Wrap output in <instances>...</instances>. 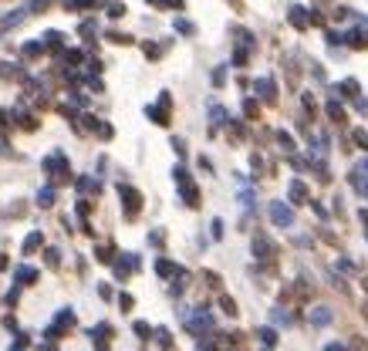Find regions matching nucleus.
Masks as SVG:
<instances>
[{
	"label": "nucleus",
	"instance_id": "obj_48",
	"mask_svg": "<svg viewBox=\"0 0 368 351\" xmlns=\"http://www.w3.org/2000/svg\"><path fill=\"white\" fill-rule=\"evenodd\" d=\"M223 81H226V71L216 68V71H213V85H223Z\"/></svg>",
	"mask_w": 368,
	"mask_h": 351
},
{
	"label": "nucleus",
	"instance_id": "obj_6",
	"mask_svg": "<svg viewBox=\"0 0 368 351\" xmlns=\"http://www.w3.org/2000/svg\"><path fill=\"white\" fill-rule=\"evenodd\" d=\"M186 328H190V334H196V338H203V334L213 328V317L206 314V307H196L193 317H186Z\"/></svg>",
	"mask_w": 368,
	"mask_h": 351
},
{
	"label": "nucleus",
	"instance_id": "obj_32",
	"mask_svg": "<svg viewBox=\"0 0 368 351\" xmlns=\"http://www.w3.org/2000/svg\"><path fill=\"white\" fill-rule=\"evenodd\" d=\"M257 338H260V341H264V344L270 348V344H277V331H270V328H260V331H257Z\"/></svg>",
	"mask_w": 368,
	"mask_h": 351
},
{
	"label": "nucleus",
	"instance_id": "obj_28",
	"mask_svg": "<svg viewBox=\"0 0 368 351\" xmlns=\"http://www.w3.org/2000/svg\"><path fill=\"white\" fill-rule=\"evenodd\" d=\"M220 307H223V314H230V317L240 314V311H236V301H233V297H226V294H220Z\"/></svg>",
	"mask_w": 368,
	"mask_h": 351
},
{
	"label": "nucleus",
	"instance_id": "obj_25",
	"mask_svg": "<svg viewBox=\"0 0 368 351\" xmlns=\"http://www.w3.org/2000/svg\"><path fill=\"white\" fill-rule=\"evenodd\" d=\"M95 260H98V263H112V260H115V247H108V243H101V247L95 250Z\"/></svg>",
	"mask_w": 368,
	"mask_h": 351
},
{
	"label": "nucleus",
	"instance_id": "obj_35",
	"mask_svg": "<svg viewBox=\"0 0 368 351\" xmlns=\"http://www.w3.org/2000/svg\"><path fill=\"white\" fill-rule=\"evenodd\" d=\"M341 95H345V98H355V95H358V81L355 78L341 81Z\"/></svg>",
	"mask_w": 368,
	"mask_h": 351
},
{
	"label": "nucleus",
	"instance_id": "obj_24",
	"mask_svg": "<svg viewBox=\"0 0 368 351\" xmlns=\"http://www.w3.org/2000/svg\"><path fill=\"white\" fill-rule=\"evenodd\" d=\"M324 112H328V118H331L335 125H341V122H345V108H341L338 102H328V108H324Z\"/></svg>",
	"mask_w": 368,
	"mask_h": 351
},
{
	"label": "nucleus",
	"instance_id": "obj_52",
	"mask_svg": "<svg viewBox=\"0 0 368 351\" xmlns=\"http://www.w3.org/2000/svg\"><path fill=\"white\" fill-rule=\"evenodd\" d=\"M274 321H277V324H290V317L284 314V311H274Z\"/></svg>",
	"mask_w": 368,
	"mask_h": 351
},
{
	"label": "nucleus",
	"instance_id": "obj_47",
	"mask_svg": "<svg viewBox=\"0 0 368 351\" xmlns=\"http://www.w3.org/2000/svg\"><path fill=\"white\" fill-rule=\"evenodd\" d=\"M355 142H358V146H361V149H368V135H365V132H361V128H355Z\"/></svg>",
	"mask_w": 368,
	"mask_h": 351
},
{
	"label": "nucleus",
	"instance_id": "obj_4",
	"mask_svg": "<svg viewBox=\"0 0 368 351\" xmlns=\"http://www.w3.org/2000/svg\"><path fill=\"white\" fill-rule=\"evenodd\" d=\"M71 328H75V311H71V307H65V311H57L54 324L47 328V341H57L65 331H71Z\"/></svg>",
	"mask_w": 368,
	"mask_h": 351
},
{
	"label": "nucleus",
	"instance_id": "obj_57",
	"mask_svg": "<svg viewBox=\"0 0 368 351\" xmlns=\"http://www.w3.org/2000/svg\"><path fill=\"white\" fill-rule=\"evenodd\" d=\"M361 223H365V227H368V209H361Z\"/></svg>",
	"mask_w": 368,
	"mask_h": 351
},
{
	"label": "nucleus",
	"instance_id": "obj_51",
	"mask_svg": "<svg viewBox=\"0 0 368 351\" xmlns=\"http://www.w3.org/2000/svg\"><path fill=\"white\" fill-rule=\"evenodd\" d=\"M0 156H14V152H11V142H7L4 135H0Z\"/></svg>",
	"mask_w": 368,
	"mask_h": 351
},
{
	"label": "nucleus",
	"instance_id": "obj_40",
	"mask_svg": "<svg viewBox=\"0 0 368 351\" xmlns=\"http://www.w3.org/2000/svg\"><path fill=\"white\" fill-rule=\"evenodd\" d=\"M277 142H280V149H284V152H294V138H290L287 132H277Z\"/></svg>",
	"mask_w": 368,
	"mask_h": 351
},
{
	"label": "nucleus",
	"instance_id": "obj_22",
	"mask_svg": "<svg viewBox=\"0 0 368 351\" xmlns=\"http://www.w3.org/2000/svg\"><path fill=\"white\" fill-rule=\"evenodd\" d=\"M176 270H179V267L172 260H166V257H159V260H156V273H159V277H172Z\"/></svg>",
	"mask_w": 368,
	"mask_h": 351
},
{
	"label": "nucleus",
	"instance_id": "obj_60",
	"mask_svg": "<svg viewBox=\"0 0 368 351\" xmlns=\"http://www.w3.org/2000/svg\"><path fill=\"white\" fill-rule=\"evenodd\" d=\"M149 4H156V0H149Z\"/></svg>",
	"mask_w": 368,
	"mask_h": 351
},
{
	"label": "nucleus",
	"instance_id": "obj_44",
	"mask_svg": "<svg viewBox=\"0 0 368 351\" xmlns=\"http://www.w3.org/2000/svg\"><path fill=\"white\" fill-rule=\"evenodd\" d=\"M156 7H169V11H182V0H156Z\"/></svg>",
	"mask_w": 368,
	"mask_h": 351
},
{
	"label": "nucleus",
	"instance_id": "obj_54",
	"mask_svg": "<svg viewBox=\"0 0 368 351\" xmlns=\"http://www.w3.org/2000/svg\"><path fill=\"white\" fill-rule=\"evenodd\" d=\"M27 344H31V338H27V334H17V348L24 351V348H27Z\"/></svg>",
	"mask_w": 368,
	"mask_h": 351
},
{
	"label": "nucleus",
	"instance_id": "obj_58",
	"mask_svg": "<svg viewBox=\"0 0 368 351\" xmlns=\"http://www.w3.org/2000/svg\"><path fill=\"white\" fill-rule=\"evenodd\" d=\"M361 311H365V317H368V304H365V307H361Z\"/></svg>",
	"mask_w": 368,
	"mask_h": 351
},
{
	"label": "nucleus",
	"instance_id": "obj_43",
	"mask_svg": "<svg viewBox=\"0 0 368 351\" xmlns=\"http://www.w3.org/2000/svg\"><path fill=\"white\" fill-rule=\"evenodd\" d=\"M78 34H81V37H91V34H95V21H81Z\"/></svg>",
	"mask_w": 368,
	"mask_h": 351
},
{
	"label": "nucleus",
	"instance_id": "obj_30",
	"mask_svg": "<svg viewBox=\"0 0 368 351\" xmlns=\"http://www.w3.org/2000/svg\"><path fill=\"white\" fill-rule=\"evenodd\" d=\"M132 331H135V334H139L142 341H149V338H152V324H145V321H135V324H132Z\"/></svg>",
	"mask_w": 368,
	"mask_h": 351
},
{
	"label": "nucleus",
	"instance_id": "obj_53",
	"mask_svg": "<svg viewBox=\"0 0 368 351\" xmlns=\"http://www.w3.org/2000/svg\"><path fill=\"white\" fill-rule=\"evenodd\" d=\"M172 149H176L179 156H182V152H186V142H182V138H172Z\"/></svg>",
	"mask_w": 368,
	"mask_h": 351
},
{
	"label": "nucleus",
	"instance_id": "obj_8",
	"mask_svg": "<svg viewBox=\"0 0 368 351\" xmlns=\"http://www.w3.org/2000/svg\"><path fill=\"white\" fill-rule=\"evenodd\" d=\"M135 267H139V257H135V253H122V260H112V270H115L118 280H125Z\"/></svg>",
	"mask_w": 368,
	"mask_h": 351
},
{
	"label": "nucleus",
	"instance_id": "obj_21",
	"mask_svg": "<svg viewBox=\"0 0 368 351\" xmlns=\"http://www.w3.org/2000/svg\"><path fill=\"white\" fill-rule=\"evenodd\" d=\"M21 54L34 61V57H41V54H44V44H41V41H27V44L21 47Z\"/></svg>",
	"mask_w": 368,
	"mask_h": 351
},
{
	"label": "nucleus",
	"instance_id": "obj_36",
	"mask_svg": "<svg viewBox=\"0 0 368 351\" xmlns=\"http://www.w3.org/2000/svg\"><path fill=\"white\" fill-rule=\"evenodd\" d=\"M243 115H247V118H260V105H257L254 98H247V102H243Z\"/></svg>",
	"mask_w": 368,
	"mask_h": 351
},
{
	"label": "nucleus",
	"instance_id": "obj_12",
	"mask_svg": "<svg viewBox=\"0 0 368 351\" xmlns=\"http://www.w3.org/2000/svg\"><path fill=\"white\" fill-rule=\"evenodd\" d=\"M287 21L294 24L297 31H308V27H311V14L304 11V7H297V4H294V7L287 11Z\"/></svg>",
	"mask_w": 368,
	"mask_h": 351
},
{
	"label": "nucleus",
	"instance_id": "obj_50",
	"mask_svg": "<svg viewBox=\"0 0 368 351\" xmlns=\"http://www.w3.org/2000/svg\"><path fill=\"white\" fill-rule=\"evenodd\" d=\"M98 294H101V301H112V287H108V284H101Z\"/></svg>",
	"mask_w": 368,
	"mask_h": 351
},
{
	"label": "nucleus",
	"instance_id": "obj_41",
	"mask_svg": "<svg viewBox=\"0 0 368 351\" xmlns=\"http://www.w3.org/2000/svg\"><path fill=\"white\" fill-rule=\"evenodd\" d=\"M75 213H78L81 220H85V216L91 213V199H85V196H81V199H78V206H75Z\"/></svg>",
	"mask_w": 368,
	"mask_h": 351
},
{
	"label": "nucleus",
	"instance_id": "obj_38",
	"mask_svg": "<svg viewBox=\"0 0 368 351\" xmlns=\"http://www.w3.org/2000/svg\"><path fill=\"white\" fill-rule=\"evenodd\" d=\"M105 37H108L112 44H132V37H129V34H122V31H108Z\"/></svg>",
	"mask_w": 368,
	"mask_h": 351
},
{
	"label": "nucleus",
	"instance_id": "obj_37",
	"mask_svg": "<svg viewBox=\"0 0 368 351\" xmlns=\"http://www.w3.org/2000/svg\"><path fill=\"white\" fill-rule=\"evenodd\" d=\"M105 11H108V17H112V21H118V17H125V4H118V0H115V4H108V7H105Z\"/></svg>",
	"mask_w": 368,
	"mask_h": 351
},
{
	"label": "nucleus",
	"instance_id": "obj_42",
	"mask_svg": "<svg viewBox=\"0 0 368 351\" xmlns=\"http://www.w3.org/2000/svg\"><path fill=\"white\" fill-rule=\"evenodd\" d=\"M118 307H122V311H132V307H135V297L132 294H118Z\"/></svg>",
	"mask_w": 368,
	"mask_h": 351
},
{
	"label": "nucleus",
	"instance_id": "obj_15",
	"mask_svg": "<svg viewBox=\"0 0 368 351\" xmlns=\"http://www.w3.org/2000/svg\"><path fill=\"white\" fill-rule=\"evenodd\" d=\"M37 277H41V273L34 270V267H27V263H24V267H17V270H14V280L21 284V287H31V284L37 280Z\"/></svg>",
	"mask_w": 368,
	"mask_h": 351
},
{
	"label": "nucleus",
	"instance_id": "obj_39",
	"mask_svg": "<svg viewBox=\"0 0 368 351\" xmlns=\"http://www.w3.org/2000/svg\"><path fill=\"white\" fill-rule=\"evenodd\" d=\"M95 132H98V138H105V142H108V138L115 135V128L108 122H98V128H95Z\"/></svg>",
	"mask_w": 368,
	"mask_h": 351
},
{
	"label": "nucleus",
	"instance_id": "obj_27",
	"mask_svg": "<svg viewBox=\"0 0 368 351\" xmlns=\"http://www.w3.org/2000/svg\"><path fill=\"white\" fill-rule=\"evenodd\" d=\"M172 27H176L179 34H186V37H193V34H196V27H193V24L186 21V17H176V21H172Z\"/></svg>",
	"mask_w": 368,
	"mask_h": 351
},
{
	"label": "nucleus",
	"instance_id": "obj_10",
	"mask_svg": "<svg viewBox=\"0 0 368 351\" xmlns=\"http://www.w3.org/2000/svg\"><path fill=\"white\" fill-rule=\"evenodd\" d=\"M287 196H290V203H294V206L311 203V193H308V186H304L301 179H290V186H287Z\"/></svg>",
	"mask_w": 368,
	"mask_h": 351
},
{
	"label": "nucleus",
	"instance_id": "obj_14",
	"mask_svg": "<svg viewBox=\"0 0 368 351\" xmlns=\"http://www.w3.org/2000/svg\"><path fill=\"white\" fill-rule=\"evenodd\" d=\"M11 118H17V125H21L24 132H34V128H37V115L24 112V108H14V112H11Z\"/></svg>",
	"mask_w": 368,
	"mask_h": 351
},
{
	"label": "nucleus",
	"instance_id": "obj_9",
	"mask_svg": "<svg viewBox=\"0 0 368 351\" xmlns=\"http://www.w3.org/2000/svg\"><path fill=\"white\" fill-rule=\"evenodd\" d=\"M270 220H274V227H290L294 223V209L284 203H270Z\"/></svg>",
	"mask_w": 368,
	"mask_h": 351
},
{
	"label": "nucleus",
	"instance_id": "obj_45",
	"mask_svg": "<svg viewBox=\"0 0 368 351\" xmlns=\"http://www.w3.org/2000/svg\"><path fill=\"white\" fill-rule=\"evenodd\" d=\"M351 14H355V11H351V7H338V11H335V21H348Z\"/></svg>",
	"mask_w": 368,
	"mask_h": 351
},
{
	"label": "nucleus",
	"instance_id": "obj_7",
	"mask_svg": "<svg viewBox=\"0 0 368 351\" xmlns=\"http://www.w3.org/2000/svg\"><path fill=\"white\" fill-rule=\"evenodd\" d=\"M169 108H172V98H169V91H162L159 105H149V108H145V115H149L156 125H169Z\"/></svg>",
	"mask_w": 368,
	"mask_h": 351
},
{
	"label": "nucleus",
	"instance_id": "obj_16",
	"mask_svg": "<svg viewBox=\"0 0 368 351\" xmlns=\"http://www.w3.org/2000/svg\"><path fill=\"white\" fill-rule=\"evenodd\" d=\"M348 47H355V51H368V27H358L348 34Z\"/></svg>",
	"mask_w": 368,
	"mask_h": 351
},
{
	"label": "nucleus",
	"instance_id": "obj_49",
	"mask_svg": "<svg viewBox=\"0 0 368 351\" xmlns=\"http://www.w3.org/2000/svg\"><path fill=\"white\" fill-rule=\"evenodd\" d=\"M213 237H216V240L223 237V220H213Z\"/></svg>",
	"mask_w": 368,
	"mask_h": 351
},
{
	"label": "nucleus",
	"instance_id": "obj_19",
	"mask_svg": "<svg viewBox=\"0 0 368 351\" xmlns=\"http://www.w3.org/2000/svg\"><path fill=\"white\" fill-rule=\"evenodd\" d=\"M351 182H355V189H365L368 186V162H358L351 169Z\"/></svg>",
	"mask_w": 368,
	"mask_h": 351
},
{
	"label": "nucleus",
	"instance_id": "obj_2",
	"mask_svg": "<svg viewBox=\"0 0 368 351\" xmlns=\"http://www.w3.org/2000/svg\"><path fill=\"white\" fill-rule=\"evenodd\" d=\"M172 176H176V186H179V193H182V203L196 209V206H200V189L190 182V172L182 169V166H176V172H172Z\"/></svg>",
	"mask_w": 368,
	"mask_h": 351
},
{
	"label": "nucleus",
	"instance_id": "obj_56",
	"mask_svg": "<svg viewBox=\"0 0 368 351\" xmlns=\"http://www.w3.org/2000/svg\"><path fill=\"white\" fill-rule=\"evenodd\" d=\"M41 351H57V348H54V341H47V344H44Z\"/></svg>",
	"mask_w": 368,
	"mask_h": 351
},
{
	"label": "nucleus",
	"instance_id": "obj_46",
	"mask_svg": "<svg viewBox=\"0 0 368 351\" xmlns=\"http://www.w3.org/2000/svg\"><path fill=\"white\" fill-rule=\"evenodd\" d=\"M17 297H21V284H17V287H14L11 294H7V307H14V304H17Z\"/></svg>",
	"mask_w": 368,
	"mask_h": 351
},
{
	"label": "nucleus",
	"instance_id": "obj_26",
	"mask_svg": "<svg viewBox=\"0 0 368 351\" xmlns=\"http://www.w3.org/2000/svg\"><path fill=\"white\" fill-rule=\"evenodd\" d=\"M37 206H54V186H44V189H41V193H37Z\"/></svg>",
	"mask_w": 368,
	"mask_h": 351
},
{
	"label": "nucleus",
	"instance_id": "obj_5",
	"mask_svg": "<svg viewBox=\"0 0 368 351\" xmlns=\"http://www.w3.org/2000/svg\"><path fill=\"white\" fill-rule=\"evenodd\" d=\"M254 253H257V260L274 263V257H277V243H274L267 233H257L254 237Z\"/></svg>",
	"mask_w": 368,
	"mask_h": 351
},
{
	"label": "nucleus",
	"instance_id": "obj_20",
	"mask_svg": "<svg viewBox=\"0 0 368 351\" xmlns=\"http://www.w3.org/2000/svg\"><path fill=\"white\" fill-rule=\"evenodd\" d=\"M331 317H335V314H331V307H318V311L311 314V324H314V328H324V324H331Z\"/></svg>",
	"mask_w": 368,
	"mask_h": 351
},
{
	"label": "nucleus",
	"instance_id": "obj_33",
	"mask_svg": "<svg viewBox=\"0 0 368 351\" xmlns=\"http://www.w3.org/2000/svg\"><path fill=\"white\" fill-rule=\"evenodd\" d=\"M142 54L149 57V61H156V57L162 54V47H159V44H152V41H145V44H142Z\"/></svg>",
	"mask_w": 368,
	"mask_h": 351
},
{
	"label": "nucleus",
	"instance_id": "obj_59",
	"mask_svg": "<svg viewBox=\"0 0 368 351\" xmlns=\"http://www.w3.org/2000/svg\"><path fill=\"white\" fill-rule=\"evenodd\" d=\"M11 351H21V348H17V344H14V348H11Z\"/></svg>",
	"mask_w": 368,
	"mask_h": 351
},
{
	"label": "nucleus",
	"instance_id": "obj_23",
	"mask_svg": "<svg viewBox=\"0 0 368 351\" xmlns=\"http://www.w3.org/2000/svg\"><path fill=\"white\" fill-rule=\"evenodd\" d=\"M105 0H68V11H91V7H101Z\"/></svg>",
	"mask_w": 368,
	"mask_h": 351
},
{
	"label": "nucleus",
	"instance_id": "obj_17",
	"mask_svg": "<svg viewBox=\"0 0 368 351\" xmlns=\"http://www.w3.org/2000/svg\"><path fill=\"white\" fill-rule=\"evenodd\" d=\"M61 47H65V34H61V31H47V34H44V51L61 54Z\"/></svg>",
	"mask_w": 368,
	"mask_h": 351
},
{
	"label": "nucleus",
	"instance_id": "obj_11",
	"mask_svg": "<svg viewBox=\"0 0 368 351\" xmlns=\"http://www.w3.org/2000/svg\"><path fill=\"white\" fill-rule=\"evenodd\" d=\"M257 91H260V98H264L267 105H274V102H277V81L270 78V75H267V78H260V81H257Z\"/></svg>",
	"mask_w": 368,
	"mask_h": 351
},
{
	"label": "nucleus",
	"instance_id": "obj_34",
	"mask_svg": "<svg viewBox=\"0 0 368 351\" xmlns=\"http://www.w3.org/2000/svg\"><path fill=\"white\" fill-rule=\"evenodd\" d=\"M210 118H213V128H216V125H226V112L220 108V105H213V108H210Z\"/></svg>",
	"mask_w": 368,
	"mask_h": 351
},
{
	"label": "nucleus",
	"instance_id": "obj_55",
	"mask_svg": "<svg viewBox=\"0 0 368 351\" xmlns=\"http://www.w3.org/2000/svg\"><path fill=\"white\" fill-rule=\"evenodd\" d=\"M11 267V260H7V253H0V270H7Z\"/></svg>",
	"mask_w": 368,
	"mask_h": 351
},
{
	"label": "nucleus",
	"instance_id": "obj_1",
	"mask_svg": "<svg viewBox=\"0 0 368 351\" xmlns=\"http://www.w3.org/2000/svg\"><path fill=\"white\" fill-rule=\"evenodd\" d=\"M44 172L51 176V182H71V169H68V159L61 156V152H54V156L44 159Z\"/></svg>",
	"mask_w": 368,
	"mask_h": 351
},
{
	"label": "nucleus",
	"instance_id": "obj_13",
	"mask_svg": "<svg viewBox=\"0 0 368 351\" xmlns=\"http://www.w3.org/2000/svg\"><path fill=\"white\" fill-rule=\"evenodd\" d=\"M41 247H44V233H41V230H31V233H27V240H24V257L37 253Z\"/></svg>",
	"mask_w": 368,
	"mask_h": 351
},
{
	"label": "nucleus",
	"instance_id": "obj_29",
	"mask_svg": "<svg viewBox=\"0 0 368 351\" xmlns=\"http://www.w3.org/2000/svg\"><path fill=\"white\" fill-rule=\"evenodd\" d=\"M0 78L11 81V78H24V71H17V64H0Z\"/></svg>",
	"mask_w": 368,
	"mask_h": 351
},
{
	"label": "nucleus",
	"instance_id": "obj_31",
	"mask_svg": "<svg viewBox=\"0 0 368 351\" xmlns=\"http://www.w3.org/2000/svg\"><path fill=\"white\" fill-rule=\"evenodd\" d=\"M44 263H47V267H61V250L47 247V250H44Z\"/></svg>",
	"mask_w": 368,
	"mask_h": 351
},
{
	"label": "nucleus",
	"instance_id": "obj_18",
	"mask_svg": "<svg viewBox=\"0 0 368 351\" xmlns=\"http://www.w3.org/2000/svg\"><path fill=\"white\" fill-rule=\"evenodd\" d=\"M24 17H27V7H21V11H11L7 17H0V31H11V27H17Z\"/></svg>",
	"mask_w": 368,
	"mask_h": 351
},
{
	"label": "nucleus",
	"instance_id": "obj_3",
	"mask_svg": "<svg viewBox=\"0 0 368 351\" xmlns=\"http://www.w3.org/2000/svg\"><path fill=\"white\" fill-rule=\"evenodd\" d=\"M118 196H122V203H125V220H129V223H132L135 216L142 213V193H139V189H132V186H118Z\"/></svg>",
	"mask_w": 368,
	"mask_h": 351
}]
</instances>
